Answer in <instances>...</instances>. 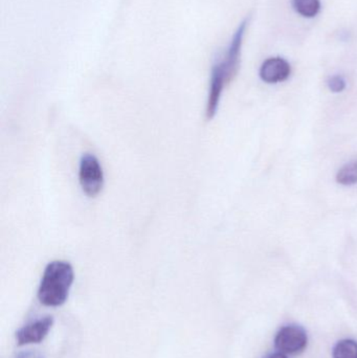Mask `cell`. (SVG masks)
Segmentation results:
<instances>
[{
	"label": "cell",
	"instance_id": "11",
	"mask_svg": "<svg viewBox=\"0 0 357 358\" xmlns=\"http://www.w3.org/2000/svg\"><path fill=\"white\" fill-rule=\"evenodd\" d=\"M16 358H44V357L38 351L27 350L18 353Z\"/></svg>",
	"mask_w": 357,
	"mask_h": 358
},
{
	"label": "cell",
	"instance_id": "5",
	"mask_svg": "<svg viewBox=\"0 0 357 358\" xmlns=\"http://www.w3.org/2000/svg\"><path fill=\"white\" fill-rule=\"evenodd\" d=\"M52 325H54V317L52 315H46L27 324L16 332L17 344L19 346L40 344L48 336Z\"/></svg>",
	"mask_w": 357,
	"mask_h": 358
},
{
	"label": "cell",
	"instance_id": "4",
	"mask_svg": "<svg viewBox=\"0 0 357 358\" xmlns=\"http://www.w3.org/2000/svg\"><path fill=\"white\" fill-rule=\"evenodd\" d=\"M307 344V332L299 325L284 326L275 338L277 350L284 355H300L305 350Z\"/></svg>",
	"mask_w": 357,
	"mask_h": 358
},
{
	"label": "cell",
	"instance_id": "6",
	"mask_svg": "<svg viewBox=\"0 0 357 358\" xmlns=\"http://www.w3.org/2000/svg\"><path fill=\"white\" fill-rule=\"evenodd\" d=\"M291 66L289 61L281 57L266 59L260 67L259 76L262 81L268 84L281 83L291 77Z\"/></svg>",
	"mask_w": 357,
	"mask_h": 358
},
{
	"label": "cell",
	"instance_id": "2",
	"mask_svg": "<svg viewBox=\"0 0 357 358\" xmlns=\"http://www.w3.org/2000/svg\"><path fill=\"white\" fill-rule=\"evenodd\" d=\"M75 273L67 261L56 260L48 263L38 288V300L46 307H60L68 299Z\"/></svg>",
	"mask_w": 357,
	"mask_h": 358
},
{
	"label": "cell",
	"instance_id": "9",
	"mask_svg": "<svg viewBox=\"0 0 357 358\" xmlns=\"http://www.w3.org/2000/svg\"><path fill=\"white\" fill-rule=\"evenodd\" d=\"M333 358H357V342L354 340H342L335 345L333 351Z\"/></svg>",
	"mask_w": 357,
	"mask_h": 358
},
{
	"label": "cell",
	"instance_id": "3",
	"mask_svg": "<svg viewBox=\"0 0 357 358\" xmlns=\"http://www.w3.org/2000/svg\"><path fill=\"white\" fill-rule=\"evenodd\" d=\"M79 181L88 197H96L104 187V172L100 161L92 153H85L79 165Z\"/></svg>",
	"mask_w": 357,
	"mask_h": 358
},
{
	"label": "cell",
	"instance_id": "12",
	"mask_svg": "<svg viewBox=\"0 0 357 358\" xmlns=\"http://www.w3.org/2000/svg\"><path fill=\"white\" fill-rule=\"evenodd\" d=\"M263 358H287V357L284 353L279 352L278 351V352L270 353V355H268Z\"/></svg>",
	"mask_w": 357,
	"mask_h": 358
},
{
	"label": "cell",
	"instance_id": "1",
	"mask_svg": "<svg viewBox=\"0 0 357 358\" xmlns=\"http://www.w3.org/2000/svg\"><path fill=\"white\" fill-rule=\"evenodd\" d=\"M249 23V17L245 18L239 24L233 35L230 45L212 66L209 96H207V110H205L207 120H212L215 117L224 88L234 80L240 69L243 40H245Z\"/></svg>",
	"mask_w": 357,
	"mask_h": 358
},
{
	"label": "cell",
	"instance_id": "7",
	"mask_svg": "<svg viewBox=\"0 0 357 358\" xmlns=\"http://www.w3.org/2000/svg\"><path fill=\"white\" fill-rule=\"evenodd\" d=\"M293 10L305 18H314L321 12L320 0H291Z\"/></svg>",
	"mask_w": 357,
	"mask_h": 358
},
{
	"label": "cell",
	"instance_id": "8",
	"mask_svg": "<svg viewBox=\"0 0 357 358\" xmlns=\"http://www.w3.org/2000/svg\"><path fill=\"white\" fill-rule=\"evenodd\" d=\"M337 181L340 185L350 187L357 183V161L350 162L341 168L337 174Z\"/></svg>",
	"mask_w": 357,
	"mask_h": 358
},
{
	"label": "cell",
	"instance_id": "10",
	"mask_svg": "<svg viewBox=\"0 0 357 358\" xmlns=\"http://www.w3.org/2000/svg\"><path fill=\"white\" fill-rule=\"evenodd\" d=\"M346 85L347 84H346L345 78L340 75L333 76L327 81V86H328L329 90L335 92V94H340V92H344Z\"/></svg>",
	"mask_w": 357,
	"mask_h": 358
}]
</instances>
